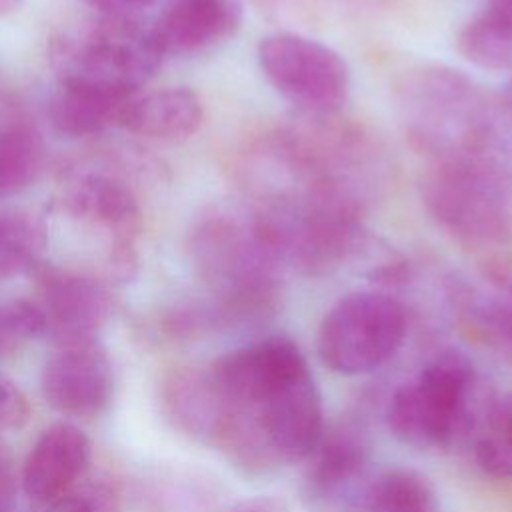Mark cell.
Wrapping results in <instances>:
<instances>
[{
	"label": "cell",
	"instance_id": "obj_21",
	"mask_svg": "<svg viewBox=\"0 0 512 512\" xmlns=\"http://www.w3.org/2000/svg\"><path fill=\"white\" fill-rule=\"evenodd\" d=\"M474 458L486 474L512 478V392L486 408L474 436Z\"/></svg>",
	"mask_w": 512,
	"mask_h": 512
},
{
	"label": "cell",
	"instance_id": "obj_14",
	"mask_svg": "<svg viewBox=\"0 0 512 512\" xmlns=\"http://www.w3.org/2000/svg\"><path fill=\"white\" fill-rule=\"evenodd\" d=\"M306 488L312 498L350 506L368 472V448L362 436L348 428L322 432L308 454Z\"/></svg>",
	"mask_w": 512,
	"mask_h": 512
},
{
	"label": "cell",
	"instance_id": "obj_4",
	"mask_svg": "<svg viewBox=\"0 0 512 512\" xmlns=\"http://www.w3.org/2000/svg\"><path fill=\"white\" fill-rule=\"evenodd\" d=\"M422 196L438 226L466 248H502L512 236L510 190L488 156L438 158Z\"/></svg>",
	"mask_w": 512,
	"mask_h": 512
},
{
	"label": "cell",
	"instance_id": "obj_3",
	"mask_svg": "<svg viewBox=\"0 0 512 512\" xmlns=\"http://www.w3.org/2000/svg\"><path fill=\"white\" fill-rule=\"evenodd\" d=\"M164 56L152 24L104 14L62 34L52 44L58 82L126 96L138 94L158 72Z\"/></svg>",
	"mask_w": 512,
	"mask_h": 512
},
{
	"label": "cell",
	"instance_id": "obj_15",
	"mask_svg": "<svg viewBox=\"0 0 512 512\" xmlns=\"http://www.w3.org/2000/svg\"><path fill=\"white\" fill-rule=\"evenodd\" d=\"M204 120L200 96L186 86L162 88L146 96H134L126 106L120 126L132 134L154 140H184Z\"/></svg>",
	"mask_w": 512,
	"mask_h": 512
},
{
	"label": "cell",
	"instance_id": "obj_7",
	"mask_svg": "<svg viewBox=\"0 0 512 512\" xmlns=\"http://www.w3.org/2000/svg\"><path fill=\"white\" fill-rule=\"evenodd\" d=\"M408 320L398 298L382 290H356L332 304L318 328L320 360L338 374L376 370L402 346Z\"/></svg>",
	"mask_w": 512,
	"mask_h": 512
},
{
	"label": "cell",
	"instance_id": "obj_16",
	"mask_svg": "<svg viewBox=\"0 0 512 512\" xmlns=\"http://www.w3.org/2000/svg\"><path fill=\"white\" fill-rule=\"evenodd\" d=\"M132 98L102 88L60 82L50 102V120L64 136H94L108 126H120L122 114Z\"/></svg>",
	"mask_w": 512,
	"mask_h": 512
},
{
	"label": "cell",
	"instance_id": "obj_30",
	"mask_svg": "<svg viewBox=\"0 0 512 512\" xmlns=\"http://www.w3.org/2000/svg\"><path fill=\"white\" fill-rule=\"evenodd\" d=\"M506 98H508V102H510V106H512V74H510L508 84H506Z\"/></svg>",
	"mask_w": 512,
	"mask_h": 512
},
{
	"label": "cell",
	"instance_id": "obj_24",
	"mask_svg": "<svg viewBox=\"0 0 512 512\" xmlns=\"http://www.w3.org/2000/svg\"><path fill=\"white\" fill-rule=\"evenodd\" d=\"M60 512H118V508L114 496L108 490L92 488L66 500Z\"/></svg>",
	"mask_w": 512,
	"mask_h": 512
},
{
	"label": "cell",
	"instance_id": "obj_25",
	"mask_svg": "<svg viewBox=\"0 0 512 512\" xmlns=\"http://www.w3.org/2000/svg\"><path fill=\"white\" fill-rule=\"evenodd\" d=\"M16 496V474L10 448L0 438V512H4Z\"/></svg>",
	"mask_w": 512,
	"mask_h": 512
},
{
	"label": "cell",
	"instance_id": "obj_9",
	"mask_svg": "<svg viewBox=\"0 0 512 512\" xmlns=\"http://www.w3.org/2000/svg\"><path fill=\"white\" fill-rule=\"evenodd\" d=\"M60 202L72 218L114 236V268L128 274L134 266L132 236L140 224V202L126 176L100 162L70 166L62 174Z\"/></svg>",
	"mask_w": 512,
	"mask_h": 512
},
{
	"label": "cell",
	"instance_id": "obj_29",
	"mask_svg": "<svg viewBox=\"0 0 512 512\" xmlns=\"http://www.w3.org/2000/svg\"><path fill=\"white\" fill-rule=\"evenodd\" d=\"M22 0H0V16L2 14H8L12 10H16L20 6Z\"/></svg>",
	"mask_w": 512,
	"mask_h": 512
},
{
	"label": "cell",
	"instance_id": "obj_1",
	"mask_svg": "<svg viewBox=\"0 0 512 512\" xmlns=\"http://www.w3.org/2000/svg\"><path fill=\"white\" fill-rule=\"evenodd\" d=\"M208 374L220 400L212 444L234 464L266 472L308 458L324 432L322 402L290 338L268 336L236 348Z\"/></svg>",
	"mask_w": 512,
	"mask_h": 512
},
{
	"label": "cell",
	"instance_id": "obj_5",
	"mask_svg": "<svg viewBox=\"0 0 512 512\" xmlns=\"http://www.w3.org/2000/svg\"><path fill=\"white\" fill-rule=\"evenodd\" d=\"M412 138L438 158L488 156L496 118L474 82L448 68H424L402 84Z\"/></svg>",
	"mask_w": 512,
	"mask_h": 512
},
{
	"label": "cell",
	"instance_id": "obj_10",
	"mask_svg": "<svg viewBox=\"0 0 512 512\" xmlns=\"http://www.w3.org/2000/svg\"><path fill=\"white\" fill-rule=\"evenodd\" d=\"M42 394L46 402L68 416H96L112 398V366L106 352L96 344H62L42 368Z\"/></svg>",
	"mask_w": 512,
	"mask_h": 512
},
{
	"label": "cell",
	"instance_id": "obj_6",
	"mask_svg": "<svg viewBox=\"0 0 512 512\" xmlns=\"http://www.w3.org/2000/svg\"><path fill=\"white\" fill-rule=\"evenodd\" d=\"M472 384L474 366L464 354L436 356L390 396L388 430L420 450L450 444L466 420Z\"/></svg>",
	"mask_w": 512,
	"mask_h": 512
},
{
	"label": "cell",
	"instance_id": "obj_18",
	"mask_svg": "<svg viewBox=\"0 0 512 512\" xmlns=\"http://www.w3.org/2000/svg\"><path fill=\"white\" fill-rule=\"evenodd\" d=\"M170 418L184 432L214 440L220 422V400L208 370H178L164 382Z\"/></svg>",
	"mask_w": 512,
	"mask_h": 512
},
{
	"label": "cell",
	"instance_id": "obj_23",
	"mask_svg": "<svg viewBox=\"0 0 512 512\" xmlns=\"http://www.w3.org/2000/svg\"><path fill=\"white\" fill-rule=\"evenodd\" d=\"M30 414L26 394L20 386L0 372V430L20 428Z\"/></svg>",
	"mask_w": 512,
	"mask_h": 512
},
{
	"label": "cell",
	"instance_id": "obj_26",
	"mask_svg": "<svg viewBox=\"0 0 512 512\" xmlns=\"http://www.w3.org/2000/svg\"><path fill=\"white\" fill-rule=\"evenodd\" d=\"M86 2L98 8L104 16L134 18L138 12L152 6L156 0H86Z\"/></svg>",
	"mask_w": 512,
	"mask_h": 512
},
{
	"label": "cell",
	"instance_id": "obj_22",
	"mask_svg": "<svg viewBox=\"0 0 512 512\" xmlns=\"http://www.w3.org/2000/svg\"><path fill=\"white\" fill-rule=\"evenodd\" d=\"M46 246L44 224L20 212L0 214V280L32 270Z\"/></svg>",
	"mask_w": 512,
	"mask_h": 512
},
{
	"label": "cell",
	"instance_id": "obj_8",
	"mask_svg": "<svg viewBox=\"0 0 512 512\" xmlns=\"http://www.w3.org/2000/svg\"><path fill=\"white\" fill-rule=\"evenodd\" d=\"M258 64L274 90L300 114H336L348 98V64L318 40L292 32L264 36Z\"/></svg>",
	"mask_w": 512,
	"mask_h": 512
},
{
	"label": "cell",
	"instance_id": "obj_12",
	"mask_svg": "<svg viewBox=\"0 0 512 512\" xmlns=\"http://www.w3.org/2000/svg\"><path fill=\"white\" fill-rule=\"evenodd\" d=\"M242 16V0H164L152 28L164 54L192 56L230 40Z\"/></svg>",
	"mask_w": 512,
	"mask_h": 512
},
{
	"label": "cell",
	"instance_id": "obj_13",
	"mask_svg": "<svg viewBox=\"0 0 512 512\" xmlns=\"http://www.w3.org/2000/svg\"><path fill=\"white\" fill-rule=\"evenodd\" d=\"M90 460V440L74 424L48 426L30 448L24 468V492L42 504L60 500L82 476Z\"/></svg>",
	"mask_w": 512,
	"mask_h": 512
},
{
	"label": "cell",
	"instance_id": "obj_20",
	"mask_svg": "<svg viewBox=\"0 0 512 512\" xmlns=\"http://www.w3.org/2000/svg\"><path fill=\"white\" fill-rule=\"evenodd\" d=\"M44 166V142L38 130L10 118L0 124V198L28 188Z\"/></svg>",
	"mask_w": 512,
	"mask_h": 512
},
{
	"label": "cell",
	"instance_id": "obj_19",
	"mask_svg": "<svg viewBox=\"0 0 512 512\" xmlns=\"http://www.w3.org/2000/svg\"><path fill=\"white\" fill-rule=\"evenodd\" d=\"M458 52L484 70H512V0H488L458 34Z\"/></svg>",
	"mask_w": 512,
	"mask_h": 512
},
{
	"label": "cell",
	"instance_id": "obj_27",
	"mask_svg": "<svg viewBox=\"0 0 512 512\" xmlns=\"http://www.w3.org/2000/svg\"><path fill=\"white\" fill-rule=\"evenodd\" d=\"M22 334L14 322L12 310L6 304H0V352H8L14 346H18L22 342Z\"/></svg>",
	"mask_w": 512,
	"mask_h": 512
},
{
	"label": "cell",
	"instance_id": "obj_17",
	"mask_svg": "<svg viewBox=\"0 0 512 512\" xmlns=\"http://www.w3.org/2000/svg\"><path fill=\"white\" fill-rule=\"evenodd\" d=\"M352 512H436L430 482L408 468H384L368 474L352 498Z\"/></svg>",
	"mask_w": 512,
	"mask_h": 512
},
{
	"label": "cell",
	"instance_id": "obj_2",
	"mask_svg": "<svg viewBox=\"0 0 512 512\" xmlns=\"http://www.w3.org/2000/svg\"><path fill=\"white\" fill-rule=\"evenodd\" d=\"M192 256L230 310L260 312L272 300L282 258L260 208H216L202 216Z\"/></svg>",
	"mask_w": 512,
	"mask_h": 512
},
{
	"label": "cell",
	"instance_id": "obj_11",
	"mask_svg": "<svg viewBox=\"0 0 512 512\" xmlns=\"http://www.w3.org/2000/svg\"><path fill=\"white\" fill-rule=\"evenodd\" d=\"M44 314L60 344L88 342L112 312V294L104 282L50 264H34Z\"/></svg>",
	"mask_w": 512,
	"mask_h": 512
},
{
	"label": "cell",
	"instance_id": "obj_28",
	"mask_svg": "<svg viewBox=\"0 0 512 512\" xmlns=\"http://www.w3.org/2000/svg\"><path fill=\"white\" fill-rule=\"evenodd\" d=\"M232 512H286V508L282 502H278L274 498L256 496V498H248V500L240 502Z\"/></svg>",
	"mask_w": 512,
	"mask_h": 512
}]
</instances>
